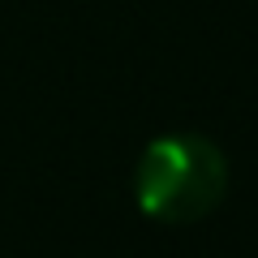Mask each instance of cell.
Wrapping results in <instances>:
<instances>
[{
  "instance_id": "1",
  "label": "cell",
  "mask_w": 258,
  "mask_h": 258,
  "mask_svg": "<svg viewBox=\"0 0 258 258\" xmlns=\"http://www.w3.org/2000/svg\"><path fill=\"white\" fill-rule=\"evenodd\" d=\"M228 194V159L203 134H159L134 168V198L159 224L207 220Z\"/></svg>"
}]
</instances>
